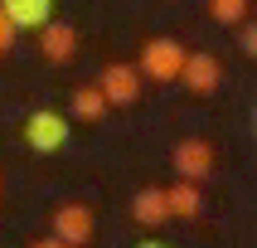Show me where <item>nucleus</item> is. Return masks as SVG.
Here are the masks:
<instances>
[{"label": "nucleus", "mask_w": 257, "mask_h": 248, "mask_svg": "<svg viewBox=\"0 0 257 248\" xmlns=\"http://www.w3.org/2000/svg\"><path fill=\"white\" fill-rule=\"evenodd\" d=\"M15 34H20V29H15L10 20H5V10H0V54H10V49H15Z\"/></svg>", "instance_id": "4468645a"}, {"label": "nucleus", "mask_w": 257, "mask_h": 248, "mask_svg": "<svg viewBox=\"0 0 257 248\" xmlns=\"http://www.w3.org/2000/svg\"><path fill=\"white\" fill-rule=\"evenodd\" d=\"M238 49H243V54H247V58H252V54H257V29H252V25H247V20H243V25H238Z\"/></svg>", "instance_id": "ddd939ff"}, {"label": "nucleus", "mask_w": 257, "mask_h": 248, "mask_svg": "<svg viewBox=\"0 0 257 248\" xmlns=\"http://www.w3.org/2000/svg\"><path fill=\"white\" fill-rule=\"evenodd\" d=\"M136 248H170V243H160V238H146V243H136Z\"/></svg>", "instance_id": "dca6fc26"}, {"label": "nucleus", "mask_w": 257, "mask_h": 248, "mask_svg": "<svg viewBox=\"0 0 257 248\" xmlns=\"http://www.w3.org/2000/svg\"><path fill=\"white\" fill-rule=\"evenodd\" d=\"M0 10L15 29H39L54 20V0H0Z\"/></svg>", "instance_id": "1a4fd4ad"}, {"label": "nucleus", "mask_w": 257, "mask_h": 248, "mask_svg": "<svg viewBox=\"0 0 257 248\" xmlns=\"http://www.w3.org/2000/svg\"><path fill=\"white\" fill-rule=\"evenodd\" d=\"M68 107H73L78 122H102V117H107V98L97 93V83H92V88H78V93L68 98Z\"/></svg>", "instance_id": "9b49d317"}, {"label": "nucleus", "mask_w": 257, "mask_h": 248, "mask_svg": "<svg viewBox=\"0 0 257 248\" xmlns=\"http://www.w3.org/2000/svg\"><path fill=\"white\" fill-rule=\"evenodd\" d=\"M214 25H243L247 20V0H209Z\"/></svg>", "instance_id": "f8f14e48"}, {"label": "nucleus", "mask_w": 257, "mask_h": 248, "mask_svg": "<svg viewBox=\"0 0 257 248\" xmlns=\"http://www.w3.org/2000/svg\"><path fill=\"white\" fill-rule=\"evenodd\" d=\"M97 93L107 98V107H131V102L141 98V73L131 68V63H107Z\"/></svg>", "instance_id": "39448f33"}, {"label": "nucleus", "mask_w": 257, "mask_h": 248, "mask_svg": "<svg viewBox=\"0 0 257 248\" xmlns=\"http://www.w3.org/2000/svg\"><path fill=\"white\" fill-rule=\"evenodd\" d=\"M39 49L49 63H68L78 54V29L68 20H49V25H39Z\"/></svg>", "instance_id": "423d86ee"}, {"label": "nucleus", "mask_w": 257, "mask_h": 248, "mask_svg": "<svg viewBox=\"0 0 257 248\" xmlns=\"http://www.w3.org/2000/svg\"><path fill=\"white\" fill-rule=\"evenodd\" d=\"M29 248H68V243H58L54 233H49V238H39V243H29Z\"/></svg>", "instance_id": "2eb2a0df"}, {"label": "nucleus", "mask_w": 257, "mask_h": 248, "mask_svg": "<svg viewBox=\"0 0 257 248\" xmlns=\"http://www.w3.org/2000/svg\"><path fill=\"white\" fill-rule=\"evenodd\" d=\"M165 204H170V219H199L204 214V195L194 180H180V185L165 190Z\"/></svg>", "instance_id": "9d476101"}, {"label": "nucleus", "mask_w": 257, "mask_h": 248, "mask_svg": "<svg viewBox=\"0 0 257 248\" xmlns=\"http://www.w3.org/2000/svg\"><path fill=\"white\" fill-rule=\"evenodd\" d=\"M170 160H175V175H180V180H194V185L214 175V146L199 141V136H185V141L175 146Z\"/></svg>", "instance_id": "20e7f679"}, {"label": "nucleus", "mask_w": 257, "mask_h": 248, "mask_svg": "<svg viewBox=\"0 0 257 248\" xmlns=\"http://www.w3.org/2000/svg\"><path fill=\"white\" fill-rule=\"evenodd\" d=\"M131 219H136L141 229H165V224H170V204H165V190H160V185L141 190V195L131 200Z\"/></svg>", "instance_id": "6e6552de"}, {"label": "nucleus", "mask_w": 257, "mask_h": 248, "mask_svg": "<svg viewBox=\"0 0 257 248\" xmlns=\"http://www.w3.org/2000/svg\"><path fill=\"white\" fill-rule=\"evenodd\" d=\"M218 78H223V68H218V58H214V54H185L180 83H185L189 93H214Z\"/></svg>", "instance_id": "0eeeda50"}, {"label": "nucleus", "mask_w": 257, "mask_h": 248, "mask_svg": "<svg viewBox=\"0 0 257 248\" xmlns=\"http://www.w3.org/2000/svg\"><path fill=\"white\" fill-rule=\"evenodd\" d=\"M49 224H54V238H58V243H68V248L92 243V233H97V219H92L87 204H58Z\"/></svg>", "instance_id": "7ed1b4c3"}, {"label": "nucleus", "mask_w": 257, "mask_h": 248, "mask_svg": "<svg viewBox=\"0 0 257 248\" xmlns=\"http://www.w3.org/2000/svg\"><path fill=\"white\" fill-rule=\"evenodd\" d=\"M185 54L189 49H180V39H151L141 49V68L136 73H146L151 83H175L180 68H185Z\"/></svg>", "instance_id": "f03ea898"}, {"label": "nucleus", "mask_w": 257, "mask_h": 248, "mask_svg": "<svg viewBox=\"0 0 257 248\" xmlns=\"http://www.w3.org/2000/svg\"><path fill=\"white\" fill-rule=\"evenodd\" d=\"M25 146L29 151H39V156H54L68 146V117L54 112V107H34L25 117Z\"/></svg>", "instance_id": "f257e3e1"}]
</instances>
